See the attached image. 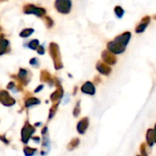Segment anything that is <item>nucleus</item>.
I'll list each match as a JSON object with an SVG mask.
<instances>
[{
	"mask_svg": "<svg viewBox=\"0 0 156 156\" xmlns=\"http://www.w3.org/2000/svg\"><path fill=\"white\" fill-rule=\"evenodd\" d=\"M37 54H39V55H43V54L45 53V48H44V47L41 46V45H39V47H38L37 49Z\"/></svg>",
	"mask_w": 156,
	"mask_h": 156,
	"instance_id": "25",
	"label": "nucleus"
},
{
	"mask_svg": "<svg viewBox=\"0 0 156 156\" xmlns=\"http://www.w3.org/2000/svg\"><path fill=\"white\" fill-rule=\"evenodd\" d=\"M43 88H44V85H40V86H38V87L35 90V92H39L41 90H43Z\"/></svg>",
	"mask_w": 156,
	"mask_h": 156,
	"instance_id": "27",
	"label": "nucleus"
},
{
	"mask_svg": "<svg viewBox=\"0 0 156 156\" xmlns=\"http://www.w3.org/2000/svg\"><path fill=\"white\" fill-rule=\"evenodd\" d=\"M89 124H90V122H89V118L88 117H84L82 118L77 124V131L80 134H84L86 133V131L88 130L89 128Z\"/></svg>",
	"mask_w": 156,
	"mask_h": 156,
	"instance_id": "8",
	"label": "nucleus"
},
{
	"mask_svg": "<svg viewBox=\"0 0 156 156\" xmlns=\"http://www.w3.org/2000/svg\"><path fill=\"white\" fill-rule=\"evenodd\" d=\"M58 102H56V103H54L53 106L50 108V110H49V114H48V120L52 119V118L55 116V114H56V112H57V111H58Z\"/></svg>",
	"mask_w": 156,
	"mask_h": 156,
	"instance_id": "20",
	"label": "nucleus"
},
{
	"mask_svg": "<svg viewBox=\"0 0 156 156\" xmlns=\"http://www.w3.org/2000/svg\"><path fill=\"white\" fill-rule=\"evenodd\" d=\"M125 45H123L122 43H121L120 41L114 39L113 41H111L107 44V48L109 51H111L113 54H122L125 51L126 49Z\"/></svg>",
	"mask_w": 156,
	"mask_h": 156,
	"instance_id": "4",
	"label": "nucleus"
},
{
	"mask_svg": "<svg viewBox=\"0 0 156 156\" xmlns=\"http://www.w3.org/2000/svg\"><path fill=\"white\" fill-rule=\"evenodd\" d=\"M0 102L4 104L5 106H12L16 103V101L8 94L7 91L5 90H1L0 91Z\"/></svg>",
	"mask_w": 156,
	"mask_h": 156,
	"instance_id": "6",
	"label": "nucleus"
},
{
	"mask_svg": "<svg viewBox=\"0 0 156 156\" xmlns=\"http://www.w3.org/2000/svg\"><path fill=\"white\" fill-rule=\"evenodd\" d=\"M24 13L27 15H35L37 16H44L46 15V10L42 7L36 6L34 5H27L24 6Z\"/></svg>",
	"mask_w": 156,
	"mask_h": 156,
	"instance_id": "5",
	"label": "nucleus"
},
{
	"mask_svg": "<svg viewBox=\"0 0 156 156\" xmlns=\"http://www.w3.org/2000/svg\"><path fill=\"white\" fill-rule=\"evenodd\" d=\"M154 143L156 144V124L154 126Z\"/></svg>",
	"mask_w": 156,
	"mask_h": 156,
	"instance_id": "30",
	"label": "nucleus"
},
{
	"mask_svg": "<svg viewBox=\"0 0 156 156\" xmlns=\"http://www.w3.org/2000/svg\"><path fill=\"white\" fill-rule=\"evenodd\" d=\"M101 58L103 61L108 65H114L117 62V58L114 56V54L109 50H104L101 54Z\"/></svg>",
	"mask_w": 156,
	"mask_h": 156,
	"instance_id": "7",
	"label": "nucleus"
},
{
	"mask_svg": "<svg viewBox=\"0 0 156 156\" xmlns=\"http://www.w3.org/2000/svg\"><path fill=\"white\" fill-rule=\"evenodd\" d=\"M9 48V41L4 37L0 38V55H4L7 52V48Z\"/></svg>",
	"mask_w": 156,
	"mask_h": 156,
	"instance_id": "14",
	"label": "nucleus"
},
{
	"mask_svg": "<svg viewBox=\"0 0 156 156\" xmlns=\"http://www.w3.org/2000/svg\"><path fill=\"white\" fill-rule=\"evenodd\" d=\"M80 114V101H77L75 107H74V110H73V116L74 117H79V115Z\"/></svg>",
	"mask_w": 156,
	"mask_h": 156,
	"instance_id": "22",
	"label": "nucleus"
},
{
	"mask_svg": "<svg viewBox=\"0 0 156 156\" xmlns=\"http://www.w3.org/2000/svg\"><path fill=\"white\" fill-rule=\"evenodd\" d=\"M27 75H28V72L27 70L24 69H20L19 71H18V74H17V78L18 80L21 81V83H23L24 85H27V82L29 81L27 80Z\"/></svg>",
	"mask_w": 156,
	"mask_h": 156,
	"instance_id": "13",
	"label": "nucleus"
},
{
	"mask_svg": "<svg viewBox=\"0 0 156 156\" xmlns=\"http://www.w3.org/2000/svg\"><path fill=\"white\" fill-rule=\"evenodd\" d=\"M27 47H28V48H30L32 50H37V48L39 47V41L37 39H32L27 44Z\"/></svg>",
	"mask_w": 156,
	"mask_h": 156,
	"instance_id": "19",
	"label": "nucleus"
},
{
	"mask_svg": "<svg viewBox=\"0 0 156 156\" xmlns=\"http://www.w3.org/2000/svg\"><path fill=\"white\" fill-rule=\"evenodd\" d=\"M47 132H48V127H47V126H45V127L42 129V131H41V133H42L43 135H46Z\"/></svg>",
	"mask_w": 156,
	"mask_h": 156,
	"instance_id": "28",
	"label": "nucleus"
},
{
	"mask_svg": "<svg viewBox=\"0 0 156 156\" xmlns=\"http://www.w3.org/2000/svg\"><path fill=\"white\" fill-rule=\"evenodd\" d=\"M79 144H80V139H79V138H73V139L69 143L67 148H68V150L72 151V150L76 149V148L79 146Z\"/></svg>",
	"mask_w": 156,
	"mask_h": 156,
	"instance_id": "17",
	"label": "nucleus"
},
{
	"mask_svg": "<svg viewBox=\"0 0 156 156\" xmlns=\"http://www.w3.org/2000/svg\"><path fill=\"white\" fill-rule=\"evenodd\" d=\"M137 156H141V155H137Z\"/></svg>",
	"mask_w": 156,
	"mask_h": 156,
	"instance_id": "32",
	"label": "nucleus"
},
{
	"mask_svg": "<svg viewBox=\"0 0 156 156\" xmlns=\"http://www.w3.org/2000/svg\"><path fill=\"white\" fill-rule=\"evenodd\" d=\"M155 19H156V16H155Z\"/></svg>",
	"mask_w": 156,
	"mask_h": 156,
	"instance_id": "33",
	"label": "nucleus"
},
{
	"mask_svg": "<svg viewBox=\"0 0 156 156\" xmlns=\"http://www.w3.org/2000/svg\"><path fill=\"white\" fill-rule=\"evenodd\" d=\"M15 83L13 82V81H11L8 85H7V89H9V90H11V89H13V88H15Z\"/></svg>",
	"mask_w": 156,
	"mask_h": 156,
	"instance_id": "26",
	"label": "nucleus"
},
{
	"mask_svg": "<svg viewBox=\"0 0 156 156\" xmlns=\"http://www.w3.org/2000/svg\"><path fill=\"white\" fill-rule=\"evenodd\" d=\"M29 63H30V65H32V66H34V67H37L38 66V64H39V62H38V59L37 58H31L30 59V61H29Z\"/></svg>",
	"mask_w": 156,
	"mask_h": 156,
	"instance_id": "24",
	"label": "nucleus"
},
{
	"mask_svg": "<svg viewBox=\"0 0 156 156\" xmlns=\"http://www.w3.org/2000/svg\"><path fill=\"white\" fill-rule=\"evenodd\" d=\"M36 149H34V148H30V147H25L24 148V153H25V155L26 156H33L35 154V153H36Z\"/></svg>",
	"mask_w": 156,
	"mask_h": 156,
	"instance_id": "23",
	"label": "nucleus"
},
{
	"mask_svg": "<svg viewBox=\"0 0 156 156\" xmlns=\"http://www.w3.org/2000/svg\"><path fill=\"white\" fill-rule=\"evenodd\" d=\"M96 69L101 74L105 75V76L110 75L112 72V68L105 62H98L96 65Z\"/></svg>",
	"mask_w": 156,
	"mask_h": 156,
	"instance_id": "9",
	"label": "nucleus"
},
{
	"mask_svg": "<svg viewBox=\"0 0 156 156\" xmlns=\"http://www.w3.org/2000/svg\"><path fill=\"white\" fill-rule=\"evenodd\" d=\"M114 13H115V15H116V16L118 18H122L123 16V15H124V9L122 6L117 5L114 8Z\"/></svg>",
	"mask_w": 156,
	"mask_h": 156,
	"instance_id": "21",
	"label": "nucleus"
},
{
	"mask_svg": "<svg viewBox=\"0 0 156 156\" xmlns=\"http://www.w3.org/2000/svg\"><path fill=\"white\" fill-rule=\"evenodd\" d=\"M146 142H147V145H149L150 147H152L155 143H154V129H149L147 131L146 133Z\"/></svg>",
	"mask_w": 156,
	"mask_h": 156,
	"instance_id": "15",
	"label": "nucleus"
},
{
	"mask_svg": "<svg viewBox=\"0 0 156 156\" xmlns=\"http://www.w3.org/2000/svg\"><path fill=\"white\" fill-rule=\"evenodd\" d=\"M39 103H40V101L37 98L31 97V98H28V99L26 100L25 106L27 108H29V107H32V106H35V105H38Z\"/></svg>",
	"mask_w": 156,
	"mask_h": 156,
	"instance_id": "16",
	"label": "nucleus"
},
{
	"mask_svg": "<svg viewBox=\"0 0 156 156\" xmlns=\"http://www.w3.org/2000/svg\"><path fill=\"white\" fill-rule=\"evenodd\" d=\"M150 20H151V18H150L149 16H144V17L142 19V21L139 23V25L136 27L135 32H136V33H143V32H144V30L146 29V27H147L148 25L150 24Z\"/></svg>",
	"mask_w": 156,
	"mask_h": 156,
	"instance_id": "11",
	"label": "nucleus"
},
{
	"mask_svg": "<svg viewBox=\"0 0 156 156\" xmlns=\"http://www.w3.org/2000/svg\"><path fill=\"white\" fill-rule=\"evenodd\" d=\"M72 6L71 0H56L55 1V7L58 12L60 14L67 15L70 12Z\"/></svg>",
	"mask_w": 156,
	"mask_h": 156,
	"instance_id": "2",
	"label": "nucleus"
},
{
	"mask_svg": "<svg viewBox=\"0 0 156 156\" xmlns=\"http://www.w3.org/2000/svg\"><path fill=\"white\" fill-rule=\"evenodd\" d=\"M33 33H34V29L31 28V27H27V28H24V29L19 33V36H20V37L26 38V37H30Z\"/></svg>",
	"mask_w": 156,
	"mask_h": 156,
	"instance_id": "18",
	"label": "nucleus"
},
{
	"mask_svg": "<svg viewBox=\"0 0 156 156\" xmlns=\"http://www.w3.org/2000/svg\"><path fill=\"white\" fill-rule=\"evenodd\" d=\"M32 139H33V140H35V141H37V142H39V140H40L38 137H32Z\"/></svg>",
	"mask_w": 156,
	"mask_h": 156,
	"instance_id": "31",
	"label": "nucleus"
},
{
	"mask_svg": "<svg viewBox=\"0 0 156 156\" xmlns=\"http://www.w3.org/2000/svg\"><path fill=\"white\" fill-rule=\"evenodd\" d=\"M81 91L85 94H88V95H94L96 92V89H95V86L92 82L87 81L82 85Z\"/></svg>",
	"mask_w": 156,
	"mask_h": 156,
	"instance_id": "10",
	"label": "nucleus"
},
{
	"mask_svg": "<svg viewBox=\"0 0 156 156\" xmlns=\"http://www.w3.org/2000/svg\"><path fill=\"white\" fill-rule=\"evenodd\" d=\"M0 140H2L5 144H9V143H8V140H7V139H5V137H3V136H1V135H0Z\"/></svg>",
	"mask_w": 156,
	"mask_h": 156,
	"instance_id": "29",
	"label": "nucleus"
},
{
	"mask_svg": "<svg viewBox=\"0 0 156 156\" xmlns=\"http://www.w3.org/2000/svg\"><path fill=\"white\" fill-rule=\"evenodd\" d=\"M63 89L61 86H58V89L50 95V100L53 103L58 102L63 97Z\"/></svg>",
	"mask_w": 156,
	"mask_h": 156,
	"instance_id": "12",
	"label": "nucleus"
},
{
	"mask_svg": "<svg viewBox=\"0 0 156 156\" xmlns=\"http://www.w3.org/2000/svg\"><path fill=\"white\" fill-rule=\"evenodd\" d=\"M35 131H36V129L33 126H31L28 122H26V123L24 124V126L22 128V131H21V140H22V142L24 144H27V142L32 137Z\"/></svg>",
	"mask_w": 156,
	"mask_h": 156,
	"instance_id": "3",
	"label": "nucleus"
},
{
	"mask_svg": "<svg viewBox=\"0 0 156 156\" xmlns=\"http://www.w3.org/2000/svg\"><path fill=\"white\" fill-rule=\"evenodd\" d=\"M49 54L53 59L54 66L56 69H60L63 67V64L61 62V57L59 52V48L56 43H51L49 45Z\"/></svg>",
	"mask_w": 156,
	"mask_h": 156,
	"instance_id": "1",
	"label": "nucleus"
}]
</instances>
